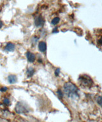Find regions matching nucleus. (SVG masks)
I'll return each instance as SVG.
<instances>
[{
    "label": "nucleus",
    "mask_w": 102,
    "mask_h": 122,
    "mask_svg": "<svg viewBox=\"0 0 102 122\" xmlns=\"http://www.w3.org/2000/svg\"><path fill=\"white\" fill-rule=\"evenodd\" d=\"M59 21H60V18L58 17H56L52 20L51 24H52V25H58L59 23Z\"/></svg>",
    "instance_id": "10"
},
{
    "label": "nucleus",
    "mask_w": 102,
    "mask_h": 122,
    "mask_svg": "<svg viewBox=\"0 0 102 122\" xmlns=\"http://www.w3.org/2000/svg\"><path fill=\"white\" fill-rule=\"evenodd\" d=\"M15 111L20 114L27 113L29 112V107L26 103L19 102L15 106Z\"/></svg>",
    "instance_id": "2"
},
{
    "label": "nucleus",
    "mask_w": 102,
    "mask_h": 122,
    "mask_svg": "<svg viewBox=\"0 0 102 122\" xmlns=\"http://www.w3.org/2000/svg\"><path fill=\"white\" fill-rule=\"evenodd\" d=\"M98 43L100 44V45H102V39H100V40L98 41Z\"/></svg>",
    "instance_id": "18"
},
{
    "label": "nucleus",
    "mask_w": 102,
    "mask_h": 122,
    "mask_svg": "<svg viewBox=\"0 0 102 122\" xmlns=\"http://www.w3.org/2000/svg\"><path fill=\"white\" fill-rule=\"evenodd\" d=\"M45 24V19L41 15H38L35 19V25L36 27H42Z\"/></svg>",
    "instance_id": "4"
},
{
    "label": "nucleus",
    "mask_w": 102,
    "mask_h": 122,
    "mask_svg": "<svg viewBox=\"0 0 102 122\" xmlns=\"http://www.w3.org/2000/svg\"><path fill=\"white\" fill-rule=\"evenodd\" d=\"M4 50L7 52H12L15 50V45L12 42H9L5 45Z\"/></svg>",
    "instance_id": "7"
},
{
    "label": "nucleus",
    "mask_w": 102,
    "mask_h": 122,
    "mask_svg": "<svg viewBox=\"0 0 102 122\" xmlns=\"http://www.w3.org/2000/svg\"><path fill=\"white\" fill-rule=\"evenodd\" d=\"M59 73H60V69L59 68H57L56 70H55V71H54V74H55V75L56 76H58L59 75Z\"/></svg>",
    "instance_id": "14"
},
{
    "label": "nucleus",
    "mask_w": 102,
    "mask_h": 122,
    "mask_svg": "<svg viewBox=\"0 0 102 122\" xmlns=\"http://www.w3.org/2000/svg\"><path fill=\"white\" fill-rule=\"evenodd\" d=\"M79 81L80 82V84L85 87H91L93 84V80L88 76H80L79 78Z\"/></svg>",
    "instance_id": "3"
},
{
    "label": "nucleus",
    "mask_w": 102,
    "mask_h": 122,
    "mask_svg": "<svg viewBox=\"0 0 102 122\" xmlns=\"http://www.w3.org/2000/svg\"><path fill=\"white\" fill-rule=\"evenodd\" d=\"M64 92L67 97L70 98H76L79 97V89L74 84L69 82L64 84Z\"/></svg>",
    "instance_id": "1"
},
{
    "label": "nucleus",
    "mask_w": 102,
    "mask_h": 122,
    "mask_svg": "<svg viewBox=\"0 0 102 122\" xmlns=\"http://www.w3.org/2000/svg\"><path fill=\"white\" fill-rule=\"evenodd\" d=\"M26 57L27 59V61L29 62V63H33L36 60V56L33 53L31 52V51H27L26 53Z\"/></svg>",
    "instance_id": "5"
},
{
    "label": "nucleus",
    "mask_w": 102,
    "mask_h": 122,
    "mask_svg": "<svg viewBox=\"0 0 102 122\" xmlns=\"http://www.w3.org/2000/svg\"><path fill=\"white\" fill-rule=\"evenodd\" d=\"M35 70L33 67H29L27 68V71H26V75H27V76L28 78H30V77H32L33 75L35 74Z\"/></svg>",
    "instance_id": "9"
},
{
    "label": "nucleus",
    "mask_w": 102,
    "mask_h": 122,
    "mask_svg": "<svg viewBox=\"0 0 102 122\" xmlns=\"http://www.w3.org/2000/svg\"><path fill=\"white\" fill-rule=\"evenodd\" d=\"M58 30V28H54V29H53V31H52V32H53V33L58 32V30Z\"/></svg>",
    "instance_id": "17"
},
{
    "label": "nucleus",
    "mask_w": 102,
    "mask_h": 122,
    "mask_svg": "<svg viewBox=\"0 0 102 122\" xmlns=\"http://www.w3.org/2000/svg\"><path fill=\"white\" fill-rule=\"evenodd\" d=\"M57 93H58V97L60 98H62V97H63V94H62V92L61 91V89H58V91H57Z\"/></svg>",
    "instance_id": "13"
},
{
    "label": "nucleus",
    "mask_w": 102,
    "mask_h": 122,
    "mask_svg": "<svg viewBox=\"0 0 102 122\" xmlns=\"http://www.w3.org/2000/svg\"><path fill=\"white\" fill-rule=\"evenodd\" d=\"M97 102L101 107H102V95L97 98Z\"/></svg>",
    "instance_id": "11"
},
{
    "label": "nucleus",
    "mask_w": 102,
    "mask_h": 122,
    "mask_svg": "<svg viewBox=\"0 0 102 122\" xmlns=\"http://www.w3.org/2000/svg\"><path fill=\"white\" fill-rule=\"evenodd\" d=\"M8 81H9V84H14L17 82V77L15 75H10L8 76Z\"/></svg>",
    "instance_id": "8"
},
{
    "label": "nucleus",
    "mask_w": 102,
    "mask_h": 122,
    "mask_svg": "<svg viewBox=\"0 0 102 122\" xmlns=\"http://www.w3.org/2000/svg\"><path fill=\"white\" fill-rule=\"evenodd\" d=\"M47 44L45 41H40L38 44V50L40 51V52L42 53H45L46 51H47Z\"/></svg>",
    "instance_id": "6"
},
{
    "label": "nucleus",
    "mask_w": 102,
    "mask_h": 122,
    "mask_svg": "<svg viewBox=\"0 0 102 122\" xmlns=\"http://www.w3.org/2000/svg\"><path fill=\"white\" fill-rule=\"evenodd\" d=\"M3 23L2 21L0 20V29H1V28L3 27Z\"/></svg>",
    "instance_id": "16"
},
{
    "label": "nucleus",
    "mask_w": 102,
    "mask_h": 122,
    "mask_svg": "<svg viewBox=\"0 0 102 122\" xmlns=\"http://www.w3.org/2000/svg\"><path fill=\"white\" fill-rule=\"evenodd\" d=\"M3 103L6 105H9L10 103V101L9 98H4V100H3Z\"/></svg>",
    "instance_id": "12"
},
{
    "label": "nucleus",
    "mask_w": 102,
    "mask_h": 122,
    "mask_svg": "<svg viewBox=\"0 0 102 122\" xmlns=\"http://www.w3.org/2000/svg\"><path fill=\"white\" fill-rule=\"evenodd\" d=\"M8 90V88L6 87H1L0 89V91L1 92H6V91Z\"/></svg>",
    "instance_id": "15"
}]
</instances>
